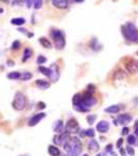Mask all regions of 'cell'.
Returning <instances> with one entry per match:
<instances>
[{
    "instance_id": "52a82bcc",
    "label": "cell",
    "mask_w": 138,
    "mask_h": 156,
    "mask_svg": "<svg viewBox=\"0 0 138 156\" xmlns=\"http://www.w3.org/2000/svg\"><path fill=\"white\" fill-rule=\"evenodd\" d=\"M70 140V134L67 132H61L59 135H55L53 143L55 145H64Z\"/></svg>"
},
{
    "instance_id": "d4e9b609",
    "label": "cell",
    "mask_w": 138,
    "mask_h": 156,
    "mask_svg": "<svg viewBox=\"0 0 138 156\" xmlns=\"http://www.w3.org/2000/svg\"><path fill=\"white\" fill-rule=\"evenodd\" d=\"M137 138L135 135H129L128 136V140H127V142H128V144H129V146H131V145H135L137 143Z\"/></svg>"
},
{
    "instance_id": "e0dca14e",
    "label": "cell",
    "mask_w": 138,
    "mask_h": 156,
    "mask_svg": "<svg viewBox=\"0 0 138 156\" xmlns=\"http://www.w3.org/2000/svg\"><path fill=\"white\" fill-rule=\"evenodd\" d=\"M119 110H120V107L119 106V105H111V106L107 107L106 109H105V112L114 115V114H119Z\"/></svg>"
},
{
    "instance_id": "44dd1931",
    "label": "cell",
    "mask_w": 138,
    "mask_h": 156,
    "mask_svg": "<svg viewBox=\"0 0 138 156\" xmlns=\"http://www.w3.org/2000/svg\"><path fill=\"white\" fill-rule=\"evenodd\" d=\"M88 148L91 151H99L100 149V146L99 144L97 143V140H91L89 142V144H88Z\"/></svg>"
},
{
    "instance_id": "7a4b0ae2",
    "label": "cell",
    "mask_w": 138,
    "mask_h": 156,
    "mask_svg": "<svg viewBox=\"0 0 138 156\" xmlns=\"http://www.w3.org/2000/svg\"><path fill=\"white\" fill-rule=\"evenodd\" d=\"M122 32L127 41H130L133 43H138L137 28L134 24L131 23V22H129V23H127L126 25L122 26Z\"/></svg>"
},
{
    "instance_id": "ee69618b",
    "label": "cell",
    "mask_w": 138,
    "mask_h": 156,
    "mask_svg": "<svg viewBox=\"0 0 138 156\" xmlns=\"http://www.w3.org/2000/svg\"><path fill=\"white\" fill-rule=\"evenodd\" d=\"M134 102H135V104L137 105V104H138V99H135V100H134Z\"/></svg>"
},
{
    "instance_id": "4fadbf2b",
    "label": "cell",
    "mask_w": 138,
    "mask_h": 156,
    "mask_svg": "<svg viewBox=\"0 0 138 156\" xmlns=\"http://www.w3.org/2000/svg\"><path fill=\"white\" fill-rule=\"evenodd\" d=\"M36 84L40 90H47L50 87V82L47 81V80H43V79H37L36 81Z\"/></svg>"
},
{
    "instance_id": "60d3db41",
    "label": "cell",
    "mask_w": 138,
    "mask_h": 156,
    "mask_svg": "<svg viewBox=\"0 0 138 156\" xmlns=\"http://www.w3.org/2000/svg\"><path fill=\"white\" fill-rule=\"evenodd\" d=\"M135 129H138V120L136 121V123H135Z\"/></svg>"
},
{
    "instance_id": "4316f807",
    "label": "cell",
    "mask_w": 138,
    "mask_h": 156,
    "mask_svg": "<svg viewBox=\"0 0 138 156\" xmlns=\"http://www.w3.org/2000/svg\"><path fill=\"white\" fill-rule=\"evenodd\" d=\"M33 6L36 9H42L43 6V0H33Z\"/></svg>"
},
{
    "instance_id": "f35d334b",
    "label": "cell",
    "mask_w": 138,
    "mask_h": 156,
    "mask_svg": "<svg viewBox=\"0 0 138 156\" xmlns=\"http://www.w3.org/2000/svg\"><path fill=\"white\" fill-rule=\"evenodd\" d=\"M7 64H9V66H14V65H15V62H12V60H9V62H7Z\"/></svg>"
},
{
    "instance_id": "f1b7e54d",
    "label": "cell",
    "mask_w": 138,
    "mask_h": 156,
    "mask_svg": "<svg viewBox=\"0 0 138 156\" xmlns=\"http://www.w3.org/2000/svg\"><path fill=\"white\" fill-rule=\"evenodd\" d=\"M36 62H37V64H39V65H43V64H45V62H47V58L45 56H43V55H39Z\"/></svg>"
},
{
    "instance_id": "7dc6e473",
    "label": "cell",
    "mask_w": 138,
    "mask_h": 156,
    "mask_svg": "<svg viewBox=\"0 0 138 156\" xmlns=\"http://www.w3.org/2000/svg\"><path fill=\"white\" fill-rule=\"evenodd\" d=\"M59 156H67V155H61V154H60Z\"/></svg>"
},
{
    "instance_id": "f6af8a7d",
    "label": "cell",
    "mask_w": 138,
    "mask_h": 156,
    "mask_svg": "<svg viewBox=\"0 0 138 156\" xmlns=\"http://www.w3.org/2000/svg\"><path fill=\"white\" fill-rule=\"evenodd\" d=\"M75 1H76V2H83L84 0H75Z\"/></svg>"
},
{
    "instance_id": "816d5d0a",
    "label": "cell",
    "mask_w": 138,
    "mask_h": 156,
    "mask_svg": "<svg viewBox=\"0 0 138 156\" xmlns=\"http://www.w3.org/2000/svg\"><path fill=\"white\" fill-rule=\"evenodd\" d=\"M137 55H138V52H137Z\"/></svg>"
},
{
    "instance_id": "b9f144b4",
    "label": "cell",
    "mask_w": 138,
    "mask_h": 156,
    "mask_svg": "<svg viewBox=\"0 0 138 156\" xmlns=\"http://www.w3.org/2000/svg\"><path fill=\"white\" fill-rule=\"evenodd\" d=\"M135 136L138 137V129H135Z\"/></svg>"
},
{
    "instance_id": "74e56055",
    "label": "cell",
    "mask_w": 138,
    "mask_h": 156,
    "mask_svg": "<svg viewBox=\"0 0 138 156\" xmlns=\"http://www.w3.org/2000/svg\"><path fill=\"white\" fill-rule=\"evenodd\" d=\"M111 150H112V145H108L106 147V151L107 152H111Z\"/></svg>"
},
{
    "instance_id": "2e32d148",
    "label": "cell",
    "mask_w": 138,
    "mask_h": 156,
    "mask_svg": "<svg viewBox=\"0 0 138 156\" xmlns=\"http://www.w3.org/2000/svg\"><path fill=\"white\" fill-rule=\"evenodd\" d=\"M39 42L41 43V45H42L43 47H44V48H47V49H51V48H52L51 42H50L48 39H46V37H40V39H39Z\"/></svg>"
},
{
    "instance_id": "1f68e13d",
    "label": "cell",
    "mask_w": 138,
    "mask_h": 156,
    "mask_svg": "<svg viewBox=\"0 0 138 156\" xmlns=\"http://www.w3.org/2000/svg\"><path fill=\"white\" fill-rule=\"evenodd\" d=\"M20 47H21V43H20L19 41H15L14 43H12V50H18Z\"/></svg>"
},
{
    "instance_id": "e575fe53",
    "label": "cell",
    "mask_w": 138,
    "mask_h": 156,
    "mask_svg": "<svg viewBox=\"0 0 138 156\" xmlns=\"http://www.w3.org/2000/svg\"><path fill=\"white\" fill-rule=\"evenodd\" d=\"M122 143H124V140H122V138H119V140H117V143H116V147L120 149V146L122 145Z\"/></svg>"
},
{
    "instance_id": "cb8c5ba5",
    "label": "cell",
    "mask_w": 138,
    "mask_h": 156,
    "mask_svg": "<svg viewBox=\"0 0 138 156\" xmlns=\"http://www.w3.org/2000/svg\"><path fill=\"white\" fill-rule=\"evenodd\" d=\"M31 78H32V74L30 72H23L21 74L20 79H21L22 81H27V80H30Z\"/></svg>"
},
{
    "instance_id": "277c9868",
    "label": "cell",
    "mask_w": 138,
    "mask_h": 156,
    "mask_svg": "<svg viewBox=\"0 0 138 156\" xmlns=\"http://www.w3.org/2000/svg\"><path fill=\"white\" fill-rule=\"evenodd\" d=\"M51 37L54 40V44L57 49L61 50L66 46V37H64V34L59 29H52Z\"/></svg>"
},
{
    "instance_id": "8fae6325",
    "label": "cell",
    "mask_w": 138,
    "mask_h": 156,
    "mask_svg": "<svg viewBox=\"0 0 138 156\" xmlns=\"http://www.w3.org/2000/svg\"><path fill=\"white\" fill-rule=\"evenodd\" d=\"M109 128H110V125L107 121H101V122H99L97 125V131L100 133H105L108 131Z\"/></svg>"
},
{
    "instance_id": "7c38bea8",
    "label": "cell",
    "mask_w": 138,
    "mask_h": 156,
    "mask_svg": "<svg viewBox=\"0 0 138 156\" xmlns=\"http://www.w3.org/2000/svg\"><path fill=\"white\" fill-rule=\"evenodd\" d=\"M52 4H53V6L60 9H64L69 6L67 0H52Z\"/></svg>"
},
{
    "instance_id": "5b68a950",
    "label": "cell",
    "mask_w": 138,
    "mask_h": 156,
    "mask_svg": "<svg viewBox=\"0 0 138 156\" xmlns=\"http://www.w3.org/2000/svg\"><path fill=\"white\" fill-rule=\"evenodd\" d=\"M64 130H66V132H67L70 134V133H76L79 131V124L78 122H77L76 119H70L69 121L67 122L66 124V127H64Z\"/></svg>"
},
{
    "instance_id": "bcb514c9",
    "label": "cell",
    "mask_w": 138,
    "mask_h": 156,
    "mask_svg": "<svg viewBox=\"0 0 138 156\" xmlns=\"http://www.w3.org/2000/svg\"><path fill=\"white\" fill-rule=\"evenodd\" d=\"M3 12V9H0V14H2Z\"/></svg>"
},
{
    "instance_id": "ba28073f",
    "label": "cell",
    "mask_w": 138,
    "mask_h": 156,
    "mask_svg": "<svg viewBox=\"0 0 138 156\" xmlns=\"http://www.w3.org/2000/svg\"><path fill=\"white\" fill-rule=\"evenodd\" d=\"M45 117H46V114H45V112H39V114L34 115L33 117H32L31 119L29 120L28 125H29L30 127L36 126V125L39 124V123L41 122V121L44 119Z\"/></svg>"
},
{
    "instance_id": "4dcf8cb0",
    "label": "cell",
    "mask_w": 138,
    "mask_h": 156,
    "mask_svg": "<svg viewBox=\"0 0 138 156\" xmlns=\"http://www.w3.org/2000/svg\"><path fill=\"white\" fill-rule=\"evenodd\" d=\"M84 132H85V135H86V136L91 137V138L95 136V134H96L94 131V129H87V130H85Z\"/></svg>"
},
{
    "instance_id": "83f0119b",
    "label": "cell",
    "mask_w": 138,
    "mask_h": 156,
    "mask_svg": "<svg viewBox=\"0 0 138 156\" xmlns=\"http://www.w3.org/2000/svg\"><path fill=\"white\" fill-rule=\"evenodd\" d=\"M95 92H96V87L94 84H88V87H87V93L90 95H94Z\"/></svg>"
},
{
    "instance_id": "681fc988",
    "label": "cell",
    "mask_w": 138,
    "mask_h": 156,
    "mask_svg": "<svg viewBox=\"0 0 138 156\" xmlns=\"http://www.w3.org/2000/svg\"><path fill=\"white\" fill-rule=\"evenodd\" d=\"M20 156H27V155H20Z\"/></svg>"
},
{
    "instance_id": "f5cc1de1",
    "label": "cell",
    "mask_w": 138,
    "mask_h": 156,
    "mask_svg": "<svg viewBox=\"0 0 138 156\" xmlns=\"http://www.w3.org/2000/svg\"><path fill=\"white\" fill-rule=\"evenodd\" d=\"M51 1H52V0H51Z\"/></svg>"
},
{
    "instance_id": "5bb4252c",
    "label": "cell",
    "mask_w": 138,
    "mask_h": 156,
    "mask_svg": "<svg viewBox=\"0 0 138 156\" xmlns=\"http://www.w3.org/2000/svg\"><path fill=\"white\" fill-rule=\"evenodd\" d=\"M53 130H54V132L61 133L62 131H64V122H62L61 120H57L56 122H54Z\"/></svg>"
},
{
    "instance_id": "7402d4cb",
    "label": "cell",
    "mask_w": 138,
    "mask_h": 156,
    "mask_svg": "<svg viewBox=\"0 0 138 156\" xmlns=\"http://www.w3.org/2000/svg\"><path fill=\"white\" fill-rule=\"evenodd\" d=\"M39 70H40V72H41L43 75H45V76H47V77L50 78V75H51V70H50V68H46V67L40 66Z\"/></svg>"
},
{
    "instance_id": "484cf974",
    "label": "cell",
    "mask_w": 138,
    "mask_h": 156,
    "mask_svg": "<svg viewBox=\"0 0 138 156\" xmlns=\"http://www.w3.org/2000/svg\"><path fill=\"white\" fill-rule=\"evenodd\" d=\"M97 119V115H88L86 117V120H87V122H88V124L89 125H92L95 123V121H96Z\"/></svg>"
},
{
    "instance_id": "f907efd6",
    "label": "cell",
    "mask_w": 138,
    "mask_h": 156,
    "mask_svg": "<svg viewBox=\"0 0 138 156\" xmlns=\"http://www.w3.org/2000/svg\"><path fill=\"white\" fill-rule=\"evenodd\" d=\"M83 156H88V155H86V154H84V155H83Z\"/></svg>"
},
{
    "instance_id": "9a60e30c",
    "label": "cell",
    "mask_w": 138,
    "mask_h": 156,
    "mask_svg": "<svg viewBox=\"0 0 138 156\" xmlns=\"http://www.w3.org/2000/svg\"><path fill=\"white\" fill-rule=\"evenodd\" d=\"M48 153L50 154V156H59L60 155V150L56 146H49L48 147Z\"/></svg>"
},
{
    "instance_id": "d6986e66",
    "label": "cell",
    "mask_w": 138,
    "mask_h": 156,
    "mask_svg": "<svg viewBox=\"0 0 138 156\" xmlns=\"http://www.w3.org/2000/svg\"><path fill=\"white\" fill-rule=\"evenodd\" d=\"M11 23L12 25H17V26H22L26 23V20L24 18H14L11 20Z\"/></svg>"
},
{
    "instance_id": "6da1fadb",
    "label": "cell",
    "mask_w": 138,
    "mask_h": 156,
    "mask_svg": "<svg viewBox=\"0 0 138 156\" xmlns=\"http://www.w3.org/2000/svg\"><path fill=\"white\" fill-rule=\"evenodd\" d=\"M64 148L67 152V156H79L82 152V144L77 137H70Z\"/></svg>"
},
{
    "instance_id": "7bdbcfd3",
    "label": "cell",
    "mask_w": 138,
    "mask_h": 156,
    "mask_svg": "<svg viewBox=\"0 0 138 156\" xmlns=\"http://www.w3.org/2000/svg\"><path fill=\"white\" fill-rule=\"evenodd\" d=\"M119 152H120V154H122V155L125 154V151H124V150H122V149H119Z\"/></svg>"
},
{
    "instance_id": "d6a6232c",
    "label": "cell",
    "mask_w": 138,
    "mask_h": 156,
    "mask_svg": "<svg viewBox=\"0 0 138 156\" xmlns=\"http://www.w3.org/2000/svg\"><path fill=\"white\" fill-rule=\"evenodd\" d=\"M128 133H129V128H127V127H124V128H122V135H128Z\"/></svg>"
},
{
    "instance_id": "ffe728a7",
    "label": "cell",
    "mask_w": 138,
    "mask_h": 156,
    "mask_svg": "<svg viewBox=\"0 0 138 156\" xmlns=\"http://www.w3.org/2000/svg\"><path fill=\"white\" fill-rule=\"evenodd\" d=\"M31 56H32V50L30 48H25L23 53V62H26L29 58H31Z\"/></svg>"
},
{
    "instance_id": "836d02e7",
    "label": "cell",
    "mask_w": 138,
    "mask_h": 156,
    "mask_svg": "<svg viewBox=\"0 0 138 156\" xmlns=\"http://www.w3.org/2000/svg\"><path fill=\"white\" fill-rule=\"evenodd\" d=\"M37 107L41 108V109H44V108L46 107V104H45L44 102H39L37 103Z\"/></svg>"
},
{
    "instance_id": "603a6c76",
    "label": "cell",
    "mask_w": 138,
    "mask_h": 156,
    "mask_svg": "<svg viewBox=\"0 0 138 156\" xmlns=\"http://www.w3.org/2000/svg\"><path fill=\"white\" fill-rule=\"evenodd\" d=\"M20 77H21V73L20 72H11L7 74V78L9 79H14V80H17V79H20Z\"/></svg>"
},
{
    "instance_id": "c3c4849f",
    "label": "cell",
    "mask_w": 138,
    "mask_h": 156,
    "mask_svg": "<svg viewBox=\"0 0 138 156\" xmlns=\"http://www.w3.org/2000/svg\"><path fill=\"white\" fill-rule=\"evenodd\" d=\"M97 156H103L102 154H99V155H97Z\"/></svg>"
},
{
    "instance_id": "8992f818",
    "label": "cell",
    "mask_w": 138,
    "mask_h": 156,
    "mask_svg": "<svg viewBox=\"0 0 138 156\" xmlns=\"http://www.w3.org/2000/svg\"><path fill=\"white\" fill-rule=\"evenodd\" d=\"M126 70L130 74H135L138 72V62L134 58H129L125 64Z\"/></svg>"
},
{
    "instance_id": "ac0fdd59",
    "label": "cell",
    "mask_w": 138,
    "mask_h": 156,
    "mask_svg": "<svg viewBox=\"0 0 138 156\" xmlns=\"http://www.w3.org/2000/svg\"><path fill=\"white\" fill-rule=\"evenodd\" d=\"M113 78L115 80H122L126 78V73L122 71V70H117V71L114 73Z\"/></svg>"
},
{
    "instance_id": "d590c367",
    "label": "cell",
    "mask_w": 138,
    "mask_h": 156,
    "mask_svg": "<svg viewBox=\"0 0 138 156\" xmlns=\"http://www.w3.org/2000/svg\"><path fill=\"white\" fill-rule=\"evenodd\" d=\"M24 1H25V3H26L27 7H31V5H32V0H24Z\"/></svg>"
},
{
    "instance_id": "ab89813d",
    "label": "cell",
    "mask_w": 138,
    "mask_h": 156,
    "mask_svg": "<svg viewBox=\"0 0 138 156\" xmlns=\"http://www.w3.org/2000/svg\"><path fill=\"white\" fill-rule=\"evenodd\" d=\"M18 30H19L20 32H24V34H25V32L27 31V30H26V29H24V28H19Z\"/></svg>"
},
{
    "instance_id": "f546056e",
    "label": "cell",
    "mask_w": 138,
    "mask_h": 156,
    "mask_svg": "<svg viewBox=\"0 0 138 156\" xmlns=\"http://www.w3.org/2000/svg\"><path fill=\"white\" fill-rule=\"evenodd\" d=\"M126 152L130 156H134L135 155V150H134V148L131 147V146H128V147L126 148Z\"/></svg>"
},
{
    "instance_id": "9c48e42d",
    "label": "cell",
    "mask_w": 138,
    "mask_h": 156,
    "mask_svg": "<svg viewBox=\"0 0 138 156\" xmlns=\"http://www.w3.org/2000/svg\"><path fill=\"white\" fill-rule=\"evenodd\" d=\"M50 70H51V75H50V79L52 81H57L59 79L60 73H59V68L56 64H52L51 67H50Z\"/></svg>"
},
{
    "instance_id": "30bf717a",
    "label": "cell",
    "mask_w": 138,
    "mask_h": 156,
    "mask_svg": "<svg viewBox=\"0 0 138 156\" xmlns=\"http://www.w3.org/2000/svg\"><path fill=\"white\" fill-rule=\"evenodd\" d=\"M132 120H133L132 115L129 114H122L117 117V122H119L120 125H128Z\"/></svg>"
},
{
    "instance_id": "8d00e7d4",
    "label": "cell",
    "mask_w": 138,
    "mask_h": 156,
    "mask_svg": "<svg viewBox=\"0 0 138 156\" xmlns=\"http://www.w3.org/2000/svg\"><path fill=\"white\" fill-rule=\"evenodd\" d=\"M91 43H98V41H97L96 39H92ZM91 47H92V49H94V50H97V48H96V47H97V45H96V44H95V45H91Z\"/></svg>"
},
{
    "instance_id": "3957f363",
    "label": "cell",
    "mask_w": 138,
    "mask_h": 156,
    "mask_svg": "<svg viewBox=\"0 0 138 156\" xmlns=\"http://www.w3.org/2000/svg\"><path fill=\"white\" fill-rule=\"evenodd\" d=\"M12 108L16 110H23L25 107H26L27 105V98L26 96L23 94V93L21 92H17L16 95H15L14 97V100H12Z\"/></svg>"
}]
</instances>
